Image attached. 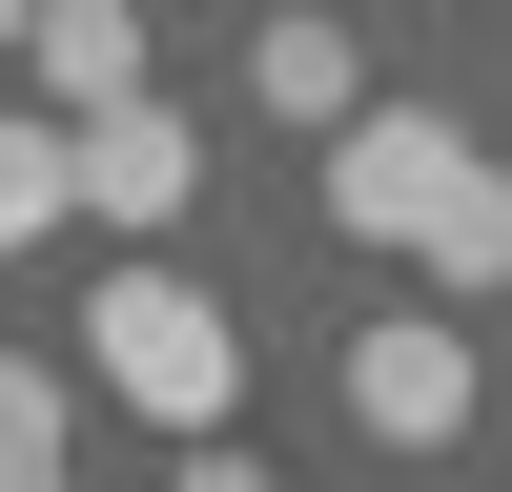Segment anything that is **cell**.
I'll use <instances>...</instances> for the list:
<instances>
[{
	"instance_id": "6da1fadb",
	"label": "cell",
	"mask_w": 512,
	"mask_h": 492,
	"mask_svg": "<svg viewBox=\"0 0 512 492\" xmlns=\"http://www.w3.org/2000/svg\"><path fill=\"white\" fill-rule=\"evenodd\" d=\"M328 226L390 246V267H431V308H492L512 287V164L472 123H431V103H349L328 123Z\"/></svg>"
},
{
	"instance_id": "7a4b0ae2",
	"label": "cell",
	"mask_w": 512,
	"mask_h": 492,
	"mask_svg": "<svg viewBox=\"0 0 512 492\" xmlns=\"http://www.w3.org/2000/svg\"><path fill=\"white\" fill-rule=\"evenodd\" d=\"M62 369H82L103 410H144V431H226V410H246V328L205 308L185 267H103V308H82Z\"/></svg>"
},
{
	"instance_id": "3957f363",
	"label": "cell",
	"mask_w": 512,
	"mask_h": 492,
	"mask_svg": "<svg viewBox=\"0 0 512 492\" xmlns=\"http://www.w3.org/2000/svg\"><path fill=\"white\" fill-rule=\"evenodd\" d=\"M472 410H492V369H472L451 308H369L349 328V431L369 451H472Z\"/></svg>"
},
{
	"instance_id": "277c9868",
	"label": "cell",
	"mask_w": 512,
	"mask_h": 492,
	"mask_svg": "<svg viewBox=\"0 0 512 492\" xmlns=\"http://www.w3.org/2000/svg\"><path fill=\"white\" fill-rule=\"evenodd\" d=\"M62 205H82V226H185V205H205V144L123 82V103H82V123H62Z\"/></svg>"
},
{
	"instance_id": "5b68a950",
	"label": "cell",
	"mask_w": 512,
	"mask_h": 492,
	"mask_svg": "<svg viewBox=\"0 0 512 492\" xmlns=\"http://www.w3.org/2000/svg\"><path fill=\"white\" fill-rule=\"evenodd\" d=\"M21 62H41V103H123V82H144V0H21Z\"/></svg>"
},
{
	"instance_id": "8992f818",
	"label": "cell",
	"mask_w": 512,
	"mask_h": 492,
	"mask_svg": "<svg viewBox=\"0 0 512 492\" xmlns=\"http://www.w3.org/2000/svg\"><path fill=\"white\" fill-rule=\"evenodd\" d=\"M246 103H267V123H349V103H369L349 21H246Z\"/></svg>"
},
{
	"instance_id": "52a82bcc",
	"label": "cell",
	"mask_w": 512,
	"mask_h": 492,
	"mask_svg": "<svg viewBox=\"0 0 512 492\" xmlns=\"http://www.w3.org/2000/svg\"><path fill=\"white\" fill-rule=\"evenodd\" d=\"M41 226H82L62 205V103H0V267H21Z\"/></svg>"
},
{
	"instance_id": "ba28073f",
	"label": "cell",
	"mask_w": 512,
	"mask_h": 492,
	"mask_svg": "<svg viewBox=\"0 0 512 492\" xmlns=\"http://www.w3.org/2000/svg\"><path fill=\"white\" fill-rule=\"evenodd\" d=\"M62 410H82V369H41V349H0V472H41V451H62Z\"/></svg>"
},
{
	"instance_id": "9c48e42d",
	"label": "cell",
	"mask_w": 512,
	"mask_h": 492,
	"mask_svg": "<svg viewBox=\"0 0 512 492\" xmlns=\"http://www.w3.org/2000/svg\"><path fill=\"white\" fill-rule=\"evenodd\" d=\"M164 492H287V472H267V451H226V431H205V451H185Z\"/></svg>"
},
{
	"instance_id": "30bf717a",
	"label": "cell",
	"mask_w": 512,
	"mask_h": 492,
	"mask_svg": "<svg viewBox=\"0 0 512 492\" xmlns=\"http://www.w3.org/2000/svg\"><path fill=\"white\" fill-rule=\"evenodd\" d=\"M0 492H82V472H62V451H41V472H0Z\"/></svg>"
},
{
	"instance_id": "8fae6325",
	"label": "cell",
	"mask_w": 512,
	"mask_h": 492,
	"mask_svg": "<svg viewBox=\"0 0 512 492\" xmlns=\"http://www.w3.org/2000/svg\"><path fill=\"white\" fill-rule=\"evenodd\" d=\"M0 41H21V0H0Z\"/></svg>"
}]
</instances>
